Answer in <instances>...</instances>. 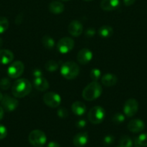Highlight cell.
Segmentation results:
<instances>
[{"mask_svg":"<svg viewBox=\"0 0 147 147\" xmlns=\"http://www.w3.org/2000/svg\"><path fill=\"white\" fill-rule=\"evenodd\" d=\"M32 90V84L27 79L20 78L16 80L12 87V93L15 98H23Z\"/></svg>","mask_w":147,"mask_h":147,"instance_id":"1","label":"cell"},{"mask_svg":"<svg viewBox=\"0 0 147 147\" xmlns=\"http://www.w3.org/2000/svg\"><path fill=\"white\" fill-rule=\"evenodd\" d=\"M102 93L101 85L98 82L93 81L89 83L82 92V97L86 101H92L98 98Z\"/></svg>","mask_w":147,"mask_h":147,"instance_id":"2","label":"cell"},{"mask_svg":"<svg viewBox=\"0 0 147 147\" xmlns=\"http://www.w3.org/2000/svg\"><path fill=\"white\" fill-rule=\"evenodd\" d=\"M79 73V65L76 63L68 61L63 63L61 67V74L67 80L76 78Z\"/></svg>","mask_w":147,"mask_h":147,"instance_id":"3","label":"cell"},{"mask_svg":"<svg viewBox=\"0 0 147 147\" xmlns=\"http://www.w3.org/2000/svg\"><path fill=\"white\" fill-rule=\"evenodd\" d=\"M29 142L35 147H43L46 144L47 138L43 131L35 129L32 131L28 136Z\"/></svg>","mask_w":147,"mask_h":147,"instance_id":"4","label":"cell"},{"mask_svg":"<svg viewBox=\"0 0 147 147\" xmlns=\"http://www.w3.org/2000/svg\"><path fill=\"white\" fill-rule=\"evenodd\" d=\"M105 116V111L101 106H94L89 111L87 115L88 119L93 124H99L103 121Z\"/></svg>","mask_w":147,"mask_h":147,"instance_id":"5","label":"cell"},{"mask_svg":"<svg viewBox=\"0 0 147 147\" xmlns=\"http://www.w3.org/2000/svg\"><path fill=\"white\" fill-rule=\"evenodd\" d=\"M24 66L22 62L17 60L11 63L7 69V74L11 78H17L24 72Z\"/></svg>","mask_w":147,"mask_h":147,"instance_id":"6","label":"cell"},{"mask_svg":"<svg viewBox=\"0 0 147 147\" xmlns=\"http://www.w3.org/2000/svg\"><path fill=\"white\" fill-rule=\"evenodd\" d=\"M43 102L48 107L55 109L60 106L61 98L58 93L54 92H48L43 96Z\"/></svg>","mask_w":147,"mask_h":147,"instance_id":"7","label":"cell"},{"mask_svg":"<svg viewBox=\"0 0 147 147\" xmlns=\"http://www.w3.org/2000/svg\"><path fill=\"white\" fill-rule=\"evenodd\" d=\"M74 47V41L69 37H65L60 39L57 43V49L59 53L66 54L73 50Z\"/></svg>","mask_w":147,"mask_h":147,"instance_id":"8","label":"cell"},{"mask_svg":"<svg viewBox=\"0 0 147 147\" xmlns=\"http://www.w3.org/2000/svg\"><path fill=\"white\" fill-rule=\"evenodd\" d=\"M138 110V103L135 99L130 98L125 101L123 106V113L127 117H132Z\"/></svg>","mask_w":147,"mask_h":147,"instance_id":"9","label":"cell"},{"mask_svg":"<svg viewBox=\"0 0 147 147\" xmlns=\"http://www.w3.org/2000/svg\"><path fill=\"white\" fill-rule=\"evenodd\" d=\"M1 106L7 111H13L18 106V100L15 98L11 97L9 95H5L3 96L1 100Z\"/></svg>","mask_w":147,"mask_h":147,"instance_id":"10","label":"cell"},{"mask_svg":"<svg viewBox=\"0 0 147 147\" xmlns=\"http://www.w3.org/2000/svg\"><path fill=\"white\" fill-rule=\"evenodd\" d=\"M92 51L89 49L83 48L78 52L76 59L79 64L86 65L92 60Z\"/></svg>","mask_w":147,"mask_h":147,"instance_id":"11","label":"cell"},{"mask_svg":"<svg viewBox=\"0 0 147 147\" xmlns=\"http://www.w3.org/2000/svg\"><path fill=\"white\" fill-rule=\"evenodd\" d=\"M68 32L73 37H79L83 32V25L78 20H73L68 26Z\"/></svg>","mask_w":147,"mask_h":147,"instance_id":"12","label":"cell"},{"mask_svg":"<svg viewBox=\"0 0 147 147\" xmlns=\"http://www.w3.org/2000/svg\"><path fill=\"white\" fill-rule=\"evenodd\" d=\"M145 128L144 121L140 119H133L128 123V129L133 133H139Z\"/></svg>","mask_w":147,"mask_h":147,"instance_id":"13","label":"cell"},{"mask_svg":"<svg viewBox=\"0 0 147 147\" xmlns=\"http://www.w3.org/2000/svg\"><path fill=\"white\" fill-rule=\"evenodd\" d=\"M89 136L86 132H79L74 136L73 144L76 147H83L87 144Z\"/></svg>","mask_w":147,"mask_h":147,"instance_id":"14","label":"cell"},{"mask_svg":"<svg viewBox=\"0 0 147 147\" xmlns=\"http://www.w3.org/2000/svg\"><path fill=\"white\" fill-rule=\"evenodd\" d=\"M33 86L39 91H46L49 88V83L45 78H35L33 80Z\"/></svg>","mask_w":147,"mask_h":147,"instance_id":"15","label":"cell"},{"mask_svg":"<svg viewBox=\"0 0 147 147\" xmlns=\"http://www.w3.org/2000/svg\"><path fill=\"white\" fill-rule=\"evenodd\" d=\"M120 4V0H102L100 7L105 11H112L118 9Z\"/></svg>","mask_w":147,"mask_h":147,"instance_id":"16","label":"cell"},{"mask_svg":"<svg viewBox=\"0 0 147 147\" xmlns=\"http://www.w3.org/2000/svg\"><path fill=\"white\" fill-rule=\"evenodd\" d=\"M14 60V54L9 50H0V63L2 65L10 64Z\"/></svg>","mask_w":147,"mask_h":147,"instance_id":"17","label":"cell"},{"mask_svg":"<svg viewBox=\"0 0 147 147\" xmlns=\"http://www.w3.org/2000/svg\"><path fill=\"white\" fill-rule=\"evenodd\" d=\"M101 82L105 86L111 87L116 84L118 82V78L112 73H106L101 78Z\"/></svg>","mask_w":147,"mask_h":147,"instance_id":"18","label":"cell"},{"mask_svg":"<svg viewBox=\"0 0 147 147\" xmlns=\"http://www.w3.org/2000/svg\"><path fill=\"white\" fill-rule=\"evenodd\" d=\"M86 105L82 101H76L71 105V111L76 116H82L86 112Z\"/></svg>","mask_w":147,"mask_h":147,"instance_id":"19","label":"cell"},{"mask_svg":"<svg viewBox=\"0 0 147 147\" xmlns=\"http://www.w3.org/2000/svg\"><path fill=\"white\" fill-rule=\"evenodd\" d=\"M48 9L51 13L55 14H61L64 10V5L61 2L58 1H53L48 5Z\"/></svg>","mask_w":147,"mask_h":147,"instance_id":"20","label":"cell"},{"mask_svg":"<svg viewBox=\"0 0 147 147\" xmlns=\"http://www.w3.org/2000/svg\"><path fill=\"white\" fill-rule=\"evenodd\" d=\"M98 34L102 38H108L113 34V29L108 25H103L98 30Z\"/></svg>","mask_w":147,"mask_h":147,"instance_id":"21","label":"cell"},{"mask_svg":"<svg viewBox=\"0 0 147 147\" xmlns=\"http://www.w3.org/2000/svg\"><path fill=\"white\" fill-rule=\"evenodd\" d=\"M42 44L45 48L48 50H53V47H55L54 40L53 39V37L49 35L43 36V38H42Z\"/></svg>","mask_w":147,"mask_h":147,"instance_id":"22","label":"cell"},{"mask_svg":"<svg viewBox=\"0 0 147 147\" xmlns=\"http://www.w3.org/2000/svg\"><path fill=\"white\" fill-rule=\"evenodd\" d=\"M133 145L132 140L128 136H122L119 142L118 147H131Z\"/></svg>","mask_w":147,"mask_h":147,"instance_id":"23","label":"cell"},{"mask_svg":"<svg viewBox=\"0 0 147 147\" xmlns=\"http://www.w3.org/2000/svg\"><path fill=\"white\" fill-rule=\"evenodd\" d=\"M45 68L48 72H54L59 68V64L55 60H48L45 64Z\"/></svg>","mask_w":147,"mask_h":147,"instance_id":"24","label":"cell"},{"mask_svg":"<svg viewBox=\"0 0 147 147\" xmlns=\"http://www.w3.org/2000/svg\"><path fill=\"white\" fill-rule=\"evenodd\" d=\"M135 144L141 146H147V133L139 135L135 139Z\"/></svg>","mask_w":147,"mask_h":147,"instance_id":"25","label":"cell"},{"mask_svg":"<svg viewBox=\"0 0 147 147\" xmlns=\"http://www.w3.org/2000/svg\"><path fill=\"white\" fill-rule=\"evenodd\" d=\"M9 27V21L6 17H0V34L4 33Z\"/></svg>","mask_w":147,"mask_h":147,"instance_id":"26","label":"cell"},{"mask_svg":"<svg viewBox=\"0 0 147 147\" xmlns=\"http://www.w3.org/2000/svg\"><path fill=\"white\" fill-rule=\"evenodd\" d=\"M11 86V81L7 78H3L0 80V88L2 90H8Z\"/></svg>","mask_w":147,"mask_h":147,"instance_id":"27","label":"cell"},{"mask_svg":"<svg viewBox=\"0 0 147 147\" xmlns=\"http://www.w3.org/2000/svg\"><path fill=\"white\" fill-rule=\"evenodd\" d=\"M90 78L93 81H97L101 78V71L97 68L92 69L90 71Z\"/></svg>","mask_w":147,"mask_h":147,"instance_id":"28","label":"cell"},{"mask_svg":"<svg viewBox=\"0 0 147 147\" xmlns=\"http://www.w3.org/2000/svg\"><path fill=\"white\" fill-rule=\"evenodd\" d=\"M112 121L116 124L122 123L125 121V116L121 113H116L112 116Z\"/></svg>","mask_w":147,"mask_h":147,"instance_id":"29","label":"cell"},{"mask_svg":"<svg viewBox=\"0 0 147 147\" xmlns=\"http://www.w3.org/2000/svg\"><path fill=\"white\" fill-rule=\"evenodd\" d=\"M57 114L61 119H66V117L69 116V112H68L67 109L66 108L61 107L58 109Z\"/></svg>","mask_w":147,"mask_h":147,"instance_id":"30","label":"cell"},{"mask_svg":"<svg viewBox=\"0 0 147 147\" xmlns=\"http://www.w3.org/2000/svg\"><path fill=\"white\" fill-rule=\"evenodd\" d=\"M114 142H115V138L112 135H107L103 139V143L106 146H109V145L112 144Z\"/></svg>","mask_w":147,"mask_h":147,"instance_id":"31","label":"cell"},{"mask_svg":"<svg viewBox=\"0 0 147 147\" xmlns=\"http://www.w3.org/2000/svg\"><path fill=\"white\" fill-rule=\"evenodd\" d=\"M7 135V128L2 124H0V140L4 139L6 138Z\"/></svg>","mask_w":147,"mask_h":147,"instance_id":"32","label":"cell"},{"mask_svg":"<svg viewBox=\"0 0 147 147\" xmlns=\"http://www.w3.org/2000/svg\"><path fill=\"white\" fill-rule=\"evenodd\" d=\"M95 32H95V29L89 28L86 30V32H85V36H86V37H88V38L92 37L95 34Z\"/></svg>","mask_w":147,"mask_h":147,"instance_id":"33","label":"cell"},{"mask_svg":"<svg viewBox=\"0 0 147 147\" xmlns=\"http://www.w3.org/2000/svg\"><path fill=\"white\" fill-rule=\"evenodd\" d=\"M86 121L84 119H80V120L77 121L76 123V126L79 129H83L86 126Z\"/></svg>","mask_w":147,"mask_h":147,"instance_id":"34","label":"cell"},{"mask_svg":"<svg viewBox=\"0 0 147 147\" xmlns=\"http://www.w3.org/2000/svg\"><path fill=\"white\" fill-rule=\"evenodd\" d=\"M33 75L34 76L35 78L38 77H43V72L40 70V69H34L33 72Z\"/></svg>","mask_w":147,"mask_h":147,"instance_id":"35","label":"cell"},{"mask_svg":"<svg viewBox=\"0 0 147 147\" xmlns=\"http://www.w3.org/2000/svg\"><path fill=\"white\" fill-rule=\"evenodd\" d=\"M23 21V15L22 14H20L17 16L15 19V23L17 24H20Z\"/></svg>","mask_w":147,"mask_h":147,"instance_id":"36","label":"cell"},{"mask_svg":"<svg viewBox=\"0 0 147 147\" xmlns=\"http://www.w3.org/2000/svg\"><path fill=\"white\" fill-rule=\"evenodd\" d=\"M135 0H123V3L125 6L127 7H129L131 6L132 4H133L135 3Z\"/></svg>","mask_w":147,"mask_h":147,"instance_id":"37","label":"cell"},{"mask_svg":"<svg viewBox=\"0 0 147 147\" xmlns=\"http://www.w3.org/2000/svg\"><path fill=\"white\" fill-rule=\"evenodd\" d=\"M46 147H61L60 144L59 143L56 142H51L50 143H48V144L47 145Z\"/></svg>","mask_w":147,"mask_h":147,"instance_id":"38","label":"cell"},{"mask_svg":"<svg viewBox=\"0 0 147 147\" xmlns=\"http://www.w3.org/2000/svg\"><path fill=\"white\" fill-rule=\"evenodd\" d=\"M4 116V109L0 106V120H1Z\"/></svg>","mask_w":147,"mask_h":147,"instance_id":"39","label":"cell"},{"mask_svg":"<svg viewBox=\"0 0 147 147\" xmlns=\"http://www.w3.org/2000/svg\"><path fill=\"white\" fill-rule=\"evenodd\" d=\"M3 95H2V93H1V92H0V101H1V100H2V98H3Z\"/></svg>","mask_w":147,"mask_h":147,"instance_id":"40","label":"cell"},{"mask_svg":"<svg viewBox=\"0 0 147 147\" xmlns=\"http://www.w3.org/2000/svg\"><path fill=\"white\" fill-rule=\"evenodd\" d=\"M2 44H3V40H1V37H0V47H1V46H2Z\"/></svg>","mask_w":147,"mask_h":147,"instance_id":"41","label":"cell"},{"mask_svg":"<svg viewBox=\"0 0 147 147\" xmlns=\"http://www.w3.org/2000/svg\"><path fill=\"white\" fill-rule=\"evenodd\" d=\"M84 1H92V0H84Z\"/></svg>","mask_w":147,"mask_h":147,"instance_id":"42","label":"cell"},{"mask_svg":"<svg viewBox=\"0 0 147 147\" xmlns=\"http://www.w3.org/2000/svg\"><path fill=\"white\" fill-rule=\"evenodd\" d=\"M62 1H69V0H62Z\"/></svg>","mask_w":147,"mask_h":147,"instance_id":"43","label":"cell"},{"mask_svg":"<svg viewBox=\"0 0 147 147\" xmlns=\"http://www.w3.org/2000/svg\"><path fill=\"white\" fill-rule=\"evenodd\" d=\"M136 147H139V146H136Z\"/></svg>","mask_w":147,"mask_h":147,"instance_id":"44","label":"cell"}]
</instances>
